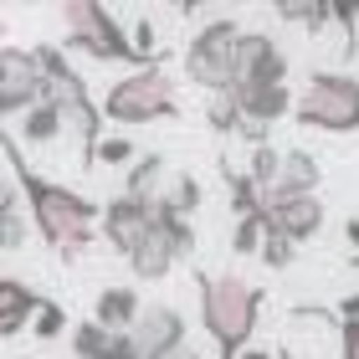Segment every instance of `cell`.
<instances>
[{
  "mask_svg": "<svg viewBox=\"0 0 359 359\" xmlns=\"http://www.w3.org/2000/svg\"><path fill=\"white\" fill-rule=\"evenodd\" d=\"M262 216L277 226L292 247H303L308 236L323 231V201L318 195H262Z\"/></svg>",
  "mask_w": 359,
  "mask_h": 359,
  "instance_id": "11",
  "label": "cell"
},
{
  "mask_svg": "<svg viewBox=\"0 0 359 359\" xmlns=\"http://www.w3.org/2000/svg\"><path fill=\"white\" fill-rule=\"evenodd\" d=\"M159 180H165V154H139L134 165H128L123 195H128V201H154V195H159Z\"/></svg>",
  "mask_w": 359,
  "mask_h": 359,
  "instance_id": "18",
  "label": "cell"
},
{
  "mask_svg": "<svg viewBox=\"0 0 359 359\" xmlns=\"http://www.w3.org/2000/svg\"><path fill=\"white\" fill-rule=\"evenodd\" d=\"M236 359H272V354H267V349H252V344H247V349H241Z\"/></svg>",
  "mask_w": 359,
  "mask_h": 359,
  "instance_id": "37",
  "label": "cell"
},
{
  "mask_svg": "<svg viewBox=\"0 0 359 359\" xmlns=\"http://www.w3.org/2000/svg\"><path fill=\"white\" fill-rule=\"evenodd\" d=\"M257 241H262V210H257V216H236L231 252H236V257H257Z\"/></svg>",
  "mask_w": 359,
  "mask_h": 359,
  "instance_id": "26",
  "label": "cell"
},
{
  "mask_svg": "<svg viewBox=\"0 0 359 359\" xmlns=\"http://www.w3.org/2000/svg\"><path fill=\"white\" fill-rule=\"evenodd\" d=\"M257 257L272 267V272H283V267H292V257H298V247L277 231V226H267V216H262V241H257Z\"/></svg>",
  "mask_w": 359,
  "mask_h": 359,
  "instance_id": "22",
  "label": "cell"
},
{
  "mask_svg": "<svg viewBox=\"0 0 359 359\" xmlns=\"http://www.w3.org/2000/svg\"><path fill=\"white\" fill-rule=\"evenodd\" d=\"M41 103V67L26 46H0V113H26Z\"/></svg>",
  "mask_w": 359,
  "mask_h": 359,
  "instance_id": "9",
  "label": "cell"
},
{
  "mask_svg": "<svg viewBox=\"0 0 359 359\" xmlns=\"http://www.w3.org/2000/svg\"><path fill=\"white\" fill-rule=\"evenodd\" d=\"M287 83V57L267 31H241L231 46V88H277Z\"/></svg>",
  "mask_w": 359,
  "mask_h": 359,
  "instance_id": "8",
  "label": "cell"
},
{
  "mask_svg": "<svg viewBox=\"0 0 359 359\" xmlns=\"http://www.w3.org/2000/svg\"><path fill=\"white\" fill-rule=\"evenodd\" d=\"M154 205L170 210V216H180V221H195V210H201V180L195 175H175V185L165 195H154Z\"/></svg>",
  "mask_w": 359,
  "mask_h": 359,
  "instance_id": "19",
  "label": "cell"
},
{
  "mask_svg": "<svg viewBox=\"0 0 359 359\" xmlns=\"http://www.w3.org/2000/svg\"><path fill=\"white\" fill-rule=\"evenodd\" d=\"M62 26H67V36H62L67 52H88L97 62H123V67H154V62L134 57L128 31L113 21V11L97 6V0H72V6H62Z\"/></svg>",
  "mask_w": 359,
  "mask_h": 359,
  "instance_id": "6",
  "label": "cell"
},
{
  "mask_svg": "<svg viewBox=\"0 0 359 359\" xmlns=\"http://www.w3.org/2000/svg\"><path fill=\"white\" fill-rule=\"evenodd\" d=\"M103 123H118V128H144V123H159V118H180V88L170 72L154 67H134L128 77L108 88V97L97 103Z\"/></svg>",
  "mask_w": 359,
  "mask_h": 359,
  "instance_id": "4",
  "label": "cell"
},
{
  "mask_svg": "<svg viewBox=\"0 0 359 359\" xmlns=\"http://www.w3.org/2000/svg\"><path fill=\"white\" fill-rule=\"evenodd\" d=\"M236 118H241V113H236V97H231V93H216V97L205 103V123L216 128V134H231Z\"/></svg>",
  "mask_w": 359,
  "mask_h": 359,
  "instance_id": "27",
  "label": "cell"
},
{
  "mask_svg": "<svg viewBox=\"0 0 359 359\" xmlns=\"http://www.w3.org/2000/svg\"><path fill=\"white\" fill-rule=\"evenodd\" d=\"M139 292L134 287H103L97 292V303H93V323L97 329H108V334H128L134 329V318H139Z\"/></svg>",
  "mask_w": 359,
  "mask_h": 359,
  "instance_id": "16",
  "label": "cell"
},
{
  "mask_svg": "<svg viewBox=\"0 0 359 359\" xmlns=\"http://www.w3.org/2000/svg\"><path fill=\"white\" fill-rule=\"evenodd\" d=\"M31 57H36V67H41V103L62 118V134L72 128L77 149H83V170H88L93 144L103 139V113H97L83 72H72V62H67L62 46H31Z\"/></svg>",
  "mask_w": 359,
  "mask_h": 359,
  "instance_id": "3",
  "label": "cell"
},
{
  "mask_svg": "<svg viewBox=\"0 0 359 359\" xmlns=\"http://www.w3.org/2000/svg\"><path fill=\"white\" fill-rule=\"evenodd\" d=\"M6 210H21V190H15L11 175H0V216H6Z\"/></svg>",
  "mask_w": 359,
  "mask_h": 359,
  "instance_id": "32",
  "label": "cell"
},
{
  "mask_svg": "<svg viewBox=\"0 0 359 359\" xmlns=\"http://www.w3.org/2000/svg\"><path fill=\"white\" fill-rule=\"evenodd\" d=\"M339 313H344V323H354V318H359V292H349V298L339 303Z\"/></svg>",
  "mask_w": 359,
  "mask_h": 359,
  "instance_id": "36",
  "label": "cell"
},
{
  "mask_svg": "<svg viewBox=\"0 0 359 359\" xmlns=\"http://www.w3.org/2000/svg\"><path fill=\"white\" fill-rule=\"evenodd\" d=\"M108 339H113L108 329H97L93 318H83V323L72 329V354H77V359H97V354L108 349Z\"/></svg>",
  "mask_w": 359,
  "mask_h": 359,
  "instance_id": "24",
  "label": "cell"
},
{
  "mask_svg": "<svg viewBox=\"0 0 359 359\" xmlns=\"http://www.w3.org/2000/svg\"><path fill=\"white\" fill-rule=\"evenodd\" d=\"M180 262L170 236L159 231V226H149V236L139 241L134 252H128V267H134V277H144V283H159V277H170V267Z\"/></svg>",
  "mask_w": 359,
  "mask_h": 359,
  "instance_id": "17",
  "label": "cell"
},
{
  "mask_svg": "<svg viewBox=\"0 0 359 359\" xmlns=\"http://www.w3.org/2000/svg\"><path fill=\"white\" fill-rule=\"evenodd\" d=\"M344 236H349V262L359 267V221H349V226H344Z\"/></svg>",
  "mask_w": 359,
  "mask_h": 359,
  "instance_id": "35",
  "label": "cell"
},
{
  "mask_svg": "<svg viewBox=\"0 0 359 359\" xmlns=\"http://www.w3.org/2000/svg\"><path fill=\"white\" fill-rule=\"evenodd\" d=\"M231 97H236L241 118H252V123H262V128H272L277 118H287V113H292L287 83H277V88H231Z\"/></svg>",
  "mask_w": 359,
  "mask_h": 359,
  "instance_id": "14",
  "label": "cell"
},
{
  "mask_svg": "<svg viewBox=\"0 0 359 359\" xmlns=\"http://www.w3.org/2000/svg\"><path fill=\"white\" fill-rule=\"evenodd\" d=\"M221 180L231 190V216H257L262 210V190L247 180V170H231V159H221Z\"/></svg>",
  "mask_w": 359,
  "mask_h": 359,
  "instance_id": "20",
  "label": "cell"
},
{
  "mask_svg": "<svg viewBox=\"0 0 359 359\" xmlns=\"http://www.w3.org/2000/svg\"><path fill=\"white\" fill-rule=\"evenodd\" d=\"M159 359H205V354H201V349H195L190 339H185V344H175L170 354H159Z\"/></svg>",
  "mask_w": 359,
  "mask_h": 359,
  "instance_id": "34",
  "label": "cell"
},
{
  "mask_svg": "<svg viewBox=\"0 0 359 359\" xmlns=\"http://www.w3.org/2000/svg\"><path fill=\"white\" fill-rule=\"evenodd\" d=\"M201 323L216 339V359H236L257 334V313H262V287L236 272H201Z\"/></svg>",
  "mask_w": 359,
  "mask_h": 359,
  "instance_id": "2",
  "label": "cell"
},
{
  "mask_svg": "<svg viewBox=\"0 0 359 359\" xmlns=\"http://www.w3.org/2000/svg\"><path fill=\"white\" fill-rule=\"evenodd\" d=\"M26 236H31L26 216H21V210H6V216H0V252H21Z\"/></svg>",
  "mask_w": 359,
  "mask_h": 359,
  "instance_id": "29",
  "label": "cell"
},
{
  "mask_svg": "<svg viewBox=\"0 0 359 359\" xmlns=\"http://www.w3.org/2000/svg\"><path fill=\"white\" fill-rule=\"evenodd\" d=\"M318 185H323L318 159L308 149H283V154H277V180H272V190H262V195H318Z\"/></svg>",
  "mask_w": 359,
  "mask_h": 359,
  "instance_id": "13",
  "label": "cell"
},
{
  "mask_svg": "<svg viewBox=\"0 0 359 359\" xmlns=\"http://www.w3.org/2000/svg\"><path fill=\"white\" fill-rule=\"evenodd\" d=\"M21 139H26V144H52V139H62V118H57L46 103L26 108V113H21Z\"/></svg>",
  "mask_w": 359,
  "mask_h": 359,
  "instance_id": "21",
  "label": "cell"
},
{
  "mask_svg": "<svg viewBox=\"0 0 359 359\" xmlns=\"http://www.w3.org/2000/svg\"><path fill=\"white\" fill-rule=\"evenodd\" d=\"M339 359H359V318L339 323Z\"/></svg>",
  "mask_w": 359,
  "mask_h": 359,
  "instance_id": "31",
  "label": "cell"
},
{
  "mask_svg": "<svg viewBox=\"0 0 359 359\" xmlns=\"http://www.w3.org/2000/svg\"><path fill=\"white\" fill-rule=\"evenodd\" d=\"M134 139L128 134H108V139H97L93 144V159H88V170L93 165H108V170H123V165H134Z\"/></svg>",
  "mask_w": 359,
  "mask_h": 359,
  "instance_id": "23",
  "label": "cell"
},
{
  "mask_svg": "<svg viewBox=\"0 0 359 359\" xmlns=\"http://www.w3.org/2000/svg\"><path fill=\"white\" fill-rule=\"evenodd\" d=\"M277 15L283 21H303V26H329V6H277Z\"/></svg>",
  "mask_w": 359,
  "mask_h": 359,
  "instance_id": "30",
  "label": "cell"
},
{
  "mask_svg": "<svg viewBox=\"0 0 359 359\" xmlns=\"http://www.w3.org/2000/svg\"><path fill=\"white\" fill-rule=\"evenodd\" d=\"M236 36H241V26L231 15H216V21H205L185 46V77L195 88H205L210 97L231 93V46H236Z\"/></svg>",
  "mask_w": 359,
  "mask_h": 359,
  "instance_id": "7",
  "label": "cell"
},
{
  "mask_svg": "<svg viewBox=\"0 0 359 359\" xmlns=\"http://www.w3.org/2000/svg\"><path fill=\"white\" fill-rule=\"evenodd\" d=\"M97 221H103V236L113 241V252L128 257L144 236H149L154 205H149V201H128V195H118V201H108L103 210H97Z\"/></svg>",
  "mask_w": 359,
  "mask_h": 359,
  "instance_id": "12",
  "label": "cell"
},
{
  "mask_svg": "<svg viewBox=\"0 0 359 359\" xmlns=\"http://www.w3.org/2000/svg\"><path fill=\"white\" fill-rule=\"evenodd\" d=\"M277 144H262V149H252V170H247V180L257 190H272V180H277Z\"/></svg>",
  "mask_w": 359,
  "mask_h": 359,
  "instance_id": "25",
  "label": "cell"
},
{
  "mask_svg": "<svg viewBox=\"0 0 359 359\" xmlns=\"http://www.w3.org/2000/svg\"><path fill=\"white\" fill-rule=\"evenodd\" d=\"M97 359H139V354H134V344H128V334H113V339H108V349L97 354Z\"/></svg>",
  "mask_w": 359,
  "mask_h": 359,
  "instance_id": "33",
  "label": "cell"
},
{
  "mask_svg": "<svg viewBox=\"0 0 359 359\" xmlns=\"http://www.w3.org/2000/svg\"><path fill=\"white\" fill-rule=\"evenodd\" d=\"M303 128H318V134H354L359 128V77L344 72H313L292 97V113Z\"/></svg>",
  "mask_w": 359,
  "mask_h": 359,
  "instance_id": "5",
  "label": "cell"
},
{
  "mask_svg": "<svg viewBox=\"0 0 359 359\" xmlns=\"http://www.w3.org/2000/svg\"><path fill=\"white\" fill-rule=\"evenodd\" d=\"M62 329H67V308L46 298V303L36 308V318H31V334H36V339H57Z\"/></svg>",
  "mask_w": 359,
  "mask_h": 359,
  "instance_id": "28",
  "label": "cell"
},
{
  "mask_svg": "<svg viewBox=\"0 0 359 359\" xmlns=\"http://www.w3.org/2000/svg\"><path fill=\"white\" fill-rule=\"evenodd\" d=\"M46 298L36 287H26V283H15V277H0V339H11V334H21L31 318H36V308Z\"/></svg>",
  "mask_w": 359,
  "mask_h": 359,
  "instance_id": "15",
  "label": "cell"
},
{
  "mask_svg": "<svg viewBox=\"0 0 359 359\" xmlns=\"http://www.w3.org/2000/svg\"><path fill=\"white\" fill-rule=\"evenodd\" d=\"M0 154L11 159L15 190H21V201L31 205V226H36V236L46 241V247H52L57 257H67V262L83 247H93V241H97V205L88 201V195L57 185V180H41L36 170L26 165L21 144H15L6 128H0Z\"/></svg>",
  "mask_w": 359,
  "mask_h": 359,
  "instance_id": "1",
  "label": "cell"
},
{
  "mask_svg": "<svg viewBox=\"0 0 359 359\" xmlns=\"http://www.w3.org/2000/svg\"><path fill=\"white\" fill-rule=\"evenodd\" d=\"M128 344H134L139 359H159L170 354L175 344H185V313L170 303H154V308H139L134 329H128Z\"/></svg>",
  "mask_w": 359,
  "mask_h": 359,
  "instance_id": "10",
  "label": "cell"
}]
</instances>
